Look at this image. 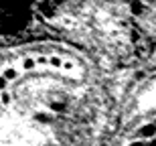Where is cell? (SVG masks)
<instances>
[{
	"mask_svg": "<svg viewBox=\"0 0 156 146\" xmlns=\"http://www.w3.org/2000/svg\"><path fill=\"white\" fill-rule=\"evenodd\" d=\"M23 67H24V69H33V67H35V61H33V59H24Z\"/></svg>",
	"mask_w": 156,
	"mask_h": 146,
	"instance_id": "obj_4",
	"label": "cell"
},
{
	"mask_svg": "<svg viewBox=\"0 0 156 146\" xmlns=\"http://www.w3.org/2000/svg\"><path fill=\"white\" fill-rule=\"evenodd\" d=\"M6 81H8L6 77H0V89H4V87H6Z\"/></svg>",
	"mask_w": 156,
	"mask_h": 146,
	"instance_id": "obj_6",
	"label": "cell"
},
{
	"mask_svg": "<svg viewBox=\"0 0 156 146\" xmlns=\"http://www.w3.org/2000/svg\"><path fill=\"white\" fill-rule=\"evenodd\" d=\"M138 136L140 138H154L156 136V124H146L138 130Z\"/></svg>",
	"mask_w": 156,
	"mask_h": 146,
	"instance_id": "obj_2",
	"label": "cell"
},
{
	"mask_svg": "<svg viewBox=\"0 0 156 146\" xmlns=\"http://www.w3.org/2000/svg\"><path fill=\"white\" fill-rule=\"evenodd\" d=\"M4 77H6V79H14V77H16V71H14V69H6Z\"/></svg>",
	"mask_w": 156,
	"mask_h": 146,
	"instance_id": "obj_3",
	"label": "cell"
},
{
	"mask_svg": "<svg viewBox=\"0 0 156 146\" xmlns=\"http://www.w3.org/2000/svg\"><path fill=\"white\" fill-rule=\"evenodd\" d=\"M51 63L55 65V67H61V59H59V57H53V59H51Z\"/></svg>",
	"mask_w": 156,
	"mask_h": 146,
	"instance_id": "obj_5",
	"label": "cell"
},
{
	"mask_svg": "<svg viewBox=\"0 0 156 146\" xmlns=\"http://www.w3.org/2000/svg\"><path fill=\"white\" fill-rule=\"evenodd\" d=\"M150 146H156V138H152V142H150Z\"/></svg>",
	"mask_w": 156,
	"mask_h": 146,
	"instance_id": "obj_8",
	"label": "cell"
},
{
	"mask_svg": "<svg viewBox=\"0 0 156 146\" xmlns=\"http://www.w3.org/2000/svg\"><path fill=\"white\" fill-rule=\"evenodd\" d=\"M57 39L101 55H148L156 0H0V45Z\"/></svg>",
	"mask_w": 156,
	"mask_h": 146,
	"instance_id": "obj_1",
	"label": "cell"
},
{
	"mask_svg": "<svg viewBox=\"0 0 156 146\" xmlns=\"http://www.w3.org/2000/svg\"><path fill=\"white\" fill-rule=\"evenodd\" d=\"M130 146H146V144H144V142H132Z\"/></svg>",
	"mask_w": 156,
	"mask_h": 146,
	"instance_id": "obj_7",
	"label": "cell"
}]
</instances>
